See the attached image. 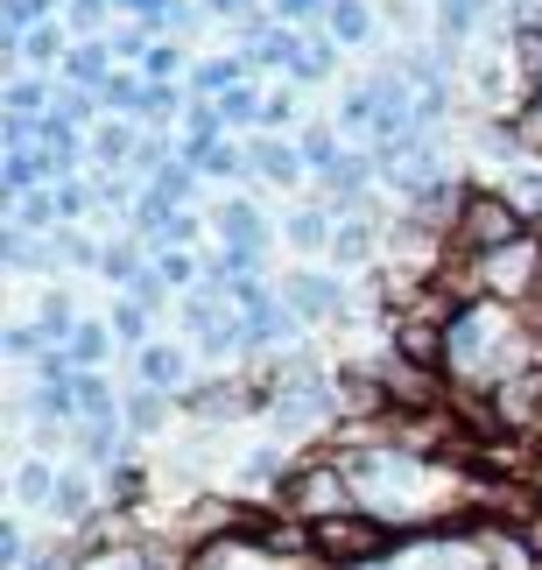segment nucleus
Listing matches in <instances>:
<instances>
[{
  "label": "nucleus",
  "instance_id": "obj_1",
  "mask_svg": "<svg viewBox=\"0 0 542 570\" xmlns=\"http://www.w3.org/2000/svg\"><path fill=\"white\" fill-rule=\"evenodd\" d=\"M522 205H514L507 190H465L459 218H451V254H472V261H493L501 247L522 239Z\"/></svg>",
  "mask_w": 542,
  "mask_h": 570
},
{
  "label": "nucleus",
  "instance_id": "obj_2",
  "mask_svg": "<svg viewBox=\"0 0 542 570\" xmlns=\"http://www.w3.org/2000/svg\"><path fill=\"white\" fill-rule=\"evenodd\" d=\"M395 542H402L395 529H381V521H366V514H324V521H311V550L332 557V563H381Z\"/></svg>",
  "mask_w": 542,
  "mask_h": 570
},
{
  "label": "nucleus",
  "instance_id": "obj_3",
  "mask_svg": "<svg viewBox=\"0 0 542 570\" xmlns=\"http://www.w3.org/2000/svg\"><path fill=\"white\" fill-rule=\"evenodd\" d=\"M282 303L303 317V324H324V317H345V289H338V275H289L282 282Z\"/></svg>",
  "mask_w": 542,
  "mask_h": 570
},
{
  "label": "nucleus",
  "instance_id": "obj_4",
  "mask_svg": "<svg viewBox=\"0 0 542 570\" xmlns=\"http://www.w3.org/2000/svg\"><path fill=\"white\" fill-rule=\"evenodd\" d=\"M36 156H42V169H50V184H57V177H71V169L85 163L78 120H63V114H42V120H36Z\"/></svg>",
  "mask_w": 542,
  "mask_h": 570
},
{
  "label": "nucleus",
  "instance_id": "obj_5",
  "mask_svg": "<svg viewBox=\"0 0 542 570\" xmlns=\"http://www.w3.org/2000/svg\"><path fill=\"white\" fill-rule=\"evenodd\" d=\"M135 374H141V387H162V394H177V387H190V353H184V345H162V338H148L141 353H135Z\"/></svg>",
  "mask_w": 542,
  "mask_h": 570
},
{
  "label": "nucleus",
  "instance_id": "obj_6",
  "mask_svg": "<svg viewBox=\"0 0 542 570\" xmlns=\"http://www.w3.org/2000/svg\"><path fill=\"white\" fill-rule=\"evenodd\" d=\"M366 184H374V163H366V156H345L332 177H324V205H332V218H359Z\"/></svg>",
  "mask_w": 542,
  "mask_h": 570
},
{
  "label": "nucleus",
  "instance_id": "obj_7",
  "mask_svg": "<svg viewBox=\"0 0 542 570\" xmlns=\"http://www.w3.org/2000/svg\"><path fill=\"white\" fill-rule=\"evenodd\" d=\"M247 163H254V177H262V184H296L303 169H311V163H303V148L275 141V135H254L247 141Z\"/></svg>",
  "mask_w": 542,
  "mask_h": 570
},
{
  "label": "nucleus",
  "instance_id": "obj_8",
  "mask_svg": "<svg viewBox=\"0 0 542 570\" xmlns=\"http://www.w3.org/2000/svg\"><path fill=\"white\" fill-rule=\"evenodd\" d=\"M211 226H219L226 247H268V218H262V205H254V197H226Z\"/></svg>",
  "mask_w": 542,
  "mask_h": 570
},
{
  "label": "nucleus",
  "instance_id": "obj_9",
  "mask_svg": "<svg viewBox=\"0 0 542 570\" xmlns=\"http://www.w3.org/2000/svg\"><path fill=\"white\" fill-rule=\"evenodd\" d=\"M114 63H120V57H114V42L92 36V42H78V50L63 57V71H57V78H63V85H85V92H99V85L114 78Z\"/></svg>",
  "mask_w": 542,
  "mask_h": 570
},
{
  "label": "nucleus",
  "instance_id": "obj_10",
  "mask_svg": "<svg viewBox=\"0 0 542 570\" xmlns=\"http://www.w3.org/2000/svg\"><path fill=\"white\" fill-rule=\"evenodd\" d=\"M324 36H332L338 50L374 42V8H366V0H332V8H324Z\"/></svg>",
  "mask_w": 542,
  "mask_h": 570
},
{
  "label": "nucleus",
  "instance_id": "obj_11",
  "mask_svg": "<svg viewBox=\"0 0 542 570\" xmlns=\"http://www.w3.org/2000/svg\"><path fill=\"white\" fill-rule=\"evenodd\" d=\"M141 156V135H135V120H114L106 114L99 120V135H92V163H106V169H127Z\"/></svg>",
  "mask_w": 542,
  "mask_h": 570
},
{
  "label": "nucleus",
  "instance_id": "obj_12",
  "mask_svg": "<svg viewBox=\"0 0 542 570\" xmlns=\"http://www.w3.org/2000/svg\"><path fill=\"white\" fill-rule=\"evenodd\" d=\"M247 71H254L247 57H205L198 71H190V92H198V99H226L233 85H247Z\"/></svg>",
  "mask_w": 542,
  "mask_h": 570
},
{
  "label": "nucleus",
  "instance_id": "obj_13",
  "mask_svg": "<svg viewBox=\"0 0 542 570\" xmlns=\"http://www.w3.org/2000/svg\"><path fill=\"white\" fill-rule=\"evenodd\" d=\"M289 247H303V254H332V233H338V218H332V205H311V212H289Z\"/></svg>",
  "mask_w": 542,
  "mask_h": 570
},
{
  "label": "nucleus",
  "instance_id": "obj_14",
  "mask_svg": "<svg viewBox=\"0 0 542 570\" xmlns=\"http://www.w3.org/2000/svg\"><path fill=\"white\" fill-rule=\"evenodd\" d=\"M99 106H106V114H120V120L148 114V71H114V78L99 85Z\"/></svg>",
  "mask_w": 542,
  "mask_h": 570
},
{
  "label": "nucleus",
  "instance_id": "obj_15",
  "mask_svg": "<svg viewBox=\"0 0 542 570\" xmlns=\"http://www.w3.org/2000/svg\"><path fill=\"white\" fill-rule=\"evenodd\" d=\"M57 465H50V458H21V465H14V500H21V508H50V500H57Z\"/></svg>",
  "mask_w": 542,
  "mask_h": 570
},
{
  "label": "nucleus",
  "instance_id": "obj_16",
  "mask_svg": "<svg viewBox=\"0 0 542 570\" xmlns=\"http://www.w3.org/2000/svg\"><path fill=\"white\" fill-rule=\"evenodd\" d=\"M78 423H127V409L114 402L106 374H78Z\"/></svg>",
  "mask_w": 542,
  "mask_h": 570
},
{
  "label": "nucleus",
  "instance_id": "obj_17",
  "mask_svg": "<svg viewBox=\"0 0 542 570\" xmlns=\"http://www.w3.org/2000/svg\"><path fill=\"white\" fill-rule=\"evenodd\" d=\"M332 261H338V268H366V261H374V226H366V218H338Z\"/></svg>",
  "mask_w": 542,
  "mask_h": 570
},
{
  "label": "nucleus",
  "instance_id": "obj_18",
  "mask_svg": "<svg viewBox=\"0 0 542 570\" xmlns=\"http://www.w3.org/2000/svg\"><path fill=\"white\" fill-rule=\"evenodd\" d=\"M114 324H78V332H71V345H63V353H71L78 360V374H99V360L106 353H114Z\"/></svg>",
  "mask_w": 542,
  "mask_h": 570
},
{
  "label": "nucleus",
  "instance_id": "obj_19",
  "mask_svg": "<svg viewBox=\"0 0 542 570\" xmlns=\"http://www.w3.org/2000/svg\"><path fill=\"white\" fill-rule=\"evenodd\" d=\"M430 14H437V50H459L472 36V14H480V0H430Z\"/></svg>",
  "mask_w": 542,
  "mask_h": 570
},
{
  "label": "nucleus",
  "instance_id": "obj_20",
  "mask_svg": "<svg viewBox=\"0 0 542 570\" xmlns=\"http://www.w3.org/2000/svg\"><path fill=\"white\" fill-rule=\"evenodd\" d=\"M36 332L50 338V345H71V332H78V311H71V296H63V289H50V296L36 303Z\"/></svg>",
  "mask_w": 542,
  "mask_h": 570
},
{
  "label": "nucleus",
  "instance_id": "obj_21",
  "mask_svg": "<svg viewBox=\"0 0 542 570\" xmlns=\"http://www.w3.org/2000/svg\"><path fill=\"white\" fill-rule=\"evenodd\" d=\"M99 254L106 247H99V239H85L78 226H57L50 233V268H57V261H63V268H99Z\"/></svg>",
  "mask_w": 542,
  "mask_h": 570
},
{
  "label": "nucleus",
  "instance_id": "obj_22",
  "mask_svg": "<svg viewBox=\"0 0 542 570\" xmlns=\"http://www.w3.org/2000/svg\"><path fill=\"white\" fill-rule=\"evenodd\" d=\"M99 275H106V282H120V289H135V282L148 275V268H141V247H135V239H114V247L99 254Z\"/></svg>",
  "mask_w": 542,
  "mask_h": 570
},
{
  "label": "nucleus",
  "instance_id": "obj_23",
  "mask_svg": "<svg viewBox=\"0 0 542 570\" xmlns=\"http://www.w3.org/2000/svg\"><path fill=\"white\" fill-rule=\"evenodd\" d=\"M50 514H57V521H85V514H92V479H85V472H63Z\"/></svg>",
  "mask_w": 542,
  "mask_h": 570
},
{
  "label": "nucleus",
  "instance_id": "obj_24",
  "mask_svg": "<svg viewBox=\"0 0 542 570\" xmlns=\"http://www.w3.org/2000/svg\"><path fill=\"white\" fill-rule=\"evenodd\" d=\"M219 114H226V127H268V99L254 92V85H233L219 99Z\"/></svg>",
  "mask_w": 542,
  "mask_h": 570
},
{
  "label": "nucleus",
  "instance_id": "obj_25",
  "mask_svg": "<svg viewBox=\"0 0 542 570\" xmlns=\"http://www.w3.org/2000/svg\"><path fill=\"white\" fill-rule=\"evenodd\" d=\"M395 345H402L416 366H437V360H444V332H437V324H402Z\"/></svg>",
  "mask_w": 542,
  "mask_h": 570
},
{
  "label": "nucleus",
  "instance_id": "obj_26",
  "mask_svg": "<svg viewBox=\"0 0 542 570\" xmlns=\"http://www.w3.org/2000/svg\"><path fill=\"white\" fill-rule=\"evenodd\" d=\"M303 163H311L317 177H332V169L345 163V148H338V135H332V127H303Z\"/></svg>",
  "mask_w": 542,
  "mask_h": 570
},
{
  "label": "nucleus",
  "instance_id": "obj_27",
  "mask_svg": "<svg viewBox=\"0 0 542 570\" xmlns=\"http://www.w3.org/2000/svg\"><path fill=\"white\" fill-rule=\"evenodd\" d=\"M106 324H114V332H120L127 345H135V353L148 345V303H141V296H120V303H114V317H106Z\"/></svg>",
  "mask_w": 542,
  "mask_h": 570
},
{
  "label": "nucleus",
  "instance_id": "obj_28",
  "mask_svg": "<svg viewBox=\"0 0 542 570\" xmlns=\"http://www.w3.org/2000/svg\"><path fill=\"white\" fill-rule=\"evenodd\" d=\"M332 50H338L332 36H324V42H303V57L289 63V78L296 85H324V78H332Z\"/></svg>",
  "mask_w": 542,
  "mask_h": 570
},
{
  "label": "nucleus",
  "instance_id": "obj_29",
  "mask_svg": "<svg viewBox=\"0 0 542 570\" xmlns=\"http://www.w3.org/2000/svg\"><path fill=\"white\" fill-rule=\"evenodd\" d=\"M522 212H542V163H514L507 169V184H501Z\"/></svg>",
  "mask_w": 542,
  "mask_h": 570
},
{
  "label": "nucleus",
  "instance_id": "obj_30",
  "mask_svg": "<svg viewBox=\"0 0 542 570\" xmlns=\"http://www.w3.org/2000/svg\"><path fill=\"white\" fill-rule=\"evenodd\" d=\"M127 430H162V387H141L135 394V402H127Z\"/></svg>",
  "mask_w": 542,
  "mask_h": 570
},
{
  "label": "nucleus",
  "instance_id": "obj_31",
  "mask_svg": "<svg viewBox=\"0 0 542 570\" xmlns=\"http://www.w3.org/2000/svg\"><path fill=\"white\" fill-rule=\"evenodd\" d=\"M156 275L177 282V289H190V282H198V261H190L184 247H156Z\"/></svg>",
  "mask_w": 542,
  "mask_h": 570
},
{
  "label": "nucleus",
  "instance_id": "obj_32",
  "mask_svg": "<svg viewBox=\"0 0 542 570\" xmlns=\"http://www.w3.org/2000/svg\"><path fill=\"white\" fill-rule=\"evenodd\" d=\"M148 36H156V29H148V21H135V29H114V36H106V42H114V57H127V63H141L148 50H156V42H148Z\"/></svg>",
  "mask_w": 542,
  "mask_h": 570
},
{
  "label": "nucleus",
  "instance_id": "obj_33",
  "mask_svg": "<svg viewBox=\"0 0 542 570\" xmlns=\"http://www.w3.org/2000/svg\"><path fill=\"white\" fill-rule=\"evenodd\" d=\"M114 8H120V0H71V29H78V36H99Z\"/></svg>",
  "mask_w": 542,
  "mask_h": 570
},
{
  "label": "nucleus",
  "instance_id": "obj_34",
  "mask_svg": "<svg viewBox=\"0 0 542 570\" xmlns=\"http://www.w3.org/2000/svg\"><path fill=\"white\" fill-rule=\"evenodd\" d=\"M141 71L156 78V85H177V78H184V50H162V42H156V50L141 57Z\"/></svg>",
  "mask_w": 542,
  "mask_h": 570
},
{
  "label": "nucleus",
  "instance_id": "obj_35",
  "mask_svg": "<svg viewBox=\"0 0 542 570\" xmlns=\"http://www.w3.org/2000/svg\"><path fill=\"white\" fill-rule=\"evenodd\" d=\"M190 239H198V218H190V212H169L162 233H156V247H190Z\"/></svg>",
  "mask_w": 542,
  "mask_h": 570
},
{
  "label": "nucleus",
  "instance_id": "obj_36",
  "mask_svg": "<svg viewBox=\"0 0 542 570\" xmlns=\"http://www.w3.org/2000/svg\"><path fill=\"white\" fill-rule=\"evenodd\" d=\"M29 563V535H21V521H8L0 529V570H21Z\"/></svg>",
  "mask_w": 542,
  "mask_h": 570
},
{
  "label": "nucleus",
  "instance_id": "obj_37",
  "mask_svg": "<svg viewBox=\"0 0 542 570\" xmlns=\"http://www.w3.org/2000/svg\"><path fill=\"white\" fill-rule=\"evenodd\" d=\"M324 8H332V0H275V21H324Z\"/></svg>",
  "mask_w": 542,
  "mask_h": 570
},
{
  "label": "nucleus",
  "instance_id": "obj_38",
  "mask_svg": "<svg viewBox=\"0 0 542 570\" xmlns=\"http://www.w3.org/2000/svg\"><path fill=\"white\" fill-rule=\"evenodd\" d=\"M205 8L226 14V21H240V29H247V21H262V8H254V0H205Z\"/></svg>",
  "mask_w": 542,
  "mask_h": 570
},
{
  "label": "nucleus",
  "instance_id": "obj_39",
  "mask_svg": "<svg viewBox=\"0 0 542 570\" xmlns=\"http://www.w3.org/2000/svg\"><path fill=\"white\" fill-rule=\"evenodd\" d=\"M289 114H296V99H289V92H268V127H282Z\"/></svg>",
  "mask_w": 542,
  "mask_h": 570
},
{
  "label": "nucleus",
  "instance_id": "obj_40",
  "mask_svg": "<svg viewBox=\"0 0 542 570\" xmlns=\"http://www.w3.org/2000/svg\"><path fill=\"white\" fill-rule=\"evenodd\" d=\"M529 542H535V550H542V514H535V521H529Z\"/></svg>",
  "mask_w": 542,
  "mask_h": 570
},
{
  "label": "nucleus",
  "instance_id": "obj_41",
  "mask_svg": "<svg viewBox=\"0 0 542 570\" xmlns=\"http://www.w3.org/2000/svg\"><path fill=\"white\" fill-rule=\"evenodd\" d=\"M92 570H114V563H92Z\"/></svg>",
  "mask_w": 542,
  "mask_h": 570
},
{
  "label": "nucleus",
  "instance_id": "obj_42",
  "mask_svg": "<svg viewBox=\"0 0 542 570\" xmlns=\"http://www.w3.org/2000/svg\"><path fill=\"white\" fill-rule=\"evenodd\" d=\"M535 487H542V472H535Z\"/></svg>",
  "mask_w": 542,
  "mask_h": 570
}]
</instances>
